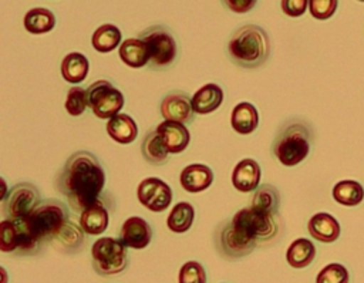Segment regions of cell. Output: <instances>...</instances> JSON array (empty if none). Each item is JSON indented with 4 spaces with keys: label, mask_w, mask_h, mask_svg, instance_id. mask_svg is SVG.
Returning <instances> with one entry per match:
<instances>
[{
    "label": "cell",
    "mask_w": 364,
    "mask_h": 283,
    "mask_svg": "<svg viewBox=\"0 0 364 283\" xmlns=\"http://www.w3.org/2000/svg\"><path fill=\"white\" fill-rule=\"evenodd\" d=\"M88 107L87 102V91L82 87H71L67 94L65 100V110L70 115L78 117L81 115L85 108Z\"/></svg>",
    "instance_id": "obj_33"
},
{
    "label": "cell",
    "mask_w": 364,
    "mask_h": 283,
    "mask_svg": "<svg viewBox=\"0 0 364 283\" xmlns=\"http://www.w3.org/2000/svg\"><path fill=\"white\" fill-rule=\"evenodd\" d=\"M280 206V193L276 186L263 183L259 186L253 195L250 208L263 213L277 215Z\"/></svg>",
    "instance_id": "obj_26"
},
{
    "label": "cell",
    "mask_w": 364,
    "mask_h": 283,
    "mask_svg": "<svg viewBox=\"0 0 364 283\" xmlns=\"http://www.w3.org/2000/svg\"><path fill=\"white\" fill-rule=\"evenodd\" d=\"M121 31L114 24H102L92 34V47L100 53H109L121 43Z\"/></svg>",
    "instance_id": "obj_31"
},
{
    "label": "cell",
    "mask_w": 364,
    "mask_h": 283,
    "mask_svg": "<svg viewBox=\"0 0 364 283\" xmlns=\"http://www.w3.org/2000/svg\"><path fill=\"white\" fill-rule=\"evenodd\" d=\"M41 202L40 191L30 182L14 185L3 199V212L6 219H23L33 212Z\"/></svg>",
    "instance_id": "obj_10"
},
{
    "label": "cell",
    "mask_w": 364,
    "mask_h": 283,
    "mask_svg": "<svg viewBox=\"0 0 364 283\" xmlns=\"http://www.w3.org/2000/svg\"><path fill=\"white\" fill-rule=\"evenodd\" d=\"M260 166L252 158H245L239 161L232 172V183L239 192H253L259 188L260 181Z\"/></svg>",
    "instance_id": "obj_15"
},
{
    "label": "cell",
    "mask_w": 364,
    "mask_h": 283,
    "mask_svg": "<svg viewBox=\"0 0 364 283\" xmlns=\"http://www.w3.org/2000/svg\"><path fill=\"white\" fill-rule=\"evenodd\" d=\"M149 51L148 67L154 71L169 68L176 58V41L165 26H151L138 34Z\"/></svg>",
    "instance_id": "obj_6"
},
{
    "label": "cell",
    "mask_w": 364,
    "mask_h": 283,
    "mask_svg": "<svg viewBox=\"0 0 364 283\" xmlns=\"http://www.w3.org/2000/svg\"><path fill=\"white\" fill-rule=\"evenodd\" d=\"M84 233L85 232L80 225H77L73 219H68L58 235L54 237L53 243H55L65 253H77L82 250L85 243Z\"/></svg>",
    "instance_id": "obj_21"
},
{
    "label": "cell",
    "mask_w": 364,
    "mask_h": 283,
    "mask_svg": "<svg viewBox=\"0 0 364 283\" xmlns=\"http://www.w3.org/2000/svg\"><path fill=\"white\" fill-rule=\"evenodd\" d=\"M105 185V172L98 158L88 151L68 156L57 178V188L74 212H82L98 201Z\"/></svg>",
    "instance_id": "obj_1"
},
{
    "label": "cell",
    "mask_w": 364,
    "mask_h": 283,
    "mask_svg": "<svg viewBox=\"0 0 364 283\" xmlns=\"http://www.w3.org/2000/svg\"><path fill=\"white\" fill-rule=\"evenodd\" d=\"M192 108L196 114L205 115L218 110L223 101V90L213 82L202 85L192 97Z\"/></svg>",
    "instance_id": "obj_18"
},
{
    "label": "cell",
    "mask_w": 364,
    "mask_h": 283,
    "mask_svg": "<svg viewBox=\"0 0 364 283\" xmlns=\"http://www.w3.org/2000/svg\"><path fill=\"white\" fill-rule=\"evenodd\" d=\"M155 131L158 132V135L161 137L162 142L171 154H179L185 151L191 141L188 128L185 127V124L181 122L165 119L161 124H158Z\"/></svg>",
    "instance_id": "obj_14"
},
{
    "label": "cell",
    "mask_w": 364,
    "mask_h": 283,
    "mask_svg": "<svg viewBox=\"0 0 364 283\" xmlns=\"http://www.w3.org/2000/svg\"><path fill=\"white\" fill-rule=\"evenodd\" d=\"M348 270L340 263H330L324 266L316 277V283H348Z\"/></svg>",
    "instance_id": "obj_32"
},
{
    "label": "cell",
    "mask_w": 364,
    "mask_h": 283,
    "mask_svg": "<svg viewBox=\"0 0 364 283\" xmlns=\"http://www.w3.org/2000/svg\"><path fill=\"white\" fill-rule=\"evenodd\" d=\"M136 196L144 208L152 212H164L169 208L173 195L171 186L162 179L145 178L138 185Z\"/></svg>",
    "instance_id": "obj_11"
},
{
    "label": "cell",
    "mask_w": 364,
    "mask_h": 283,
    "mask_svg": "<svg viewBox=\"0 0 364 283\" xmlns=\"http://www.w3.org/2000/svg\"><path fill=\"white\" fill-rule=\"evenodd\" d=\"M192 98L182 91H172L166 94L161 101V114L168 121L181 124H189L195 118L192 108Z\"/></svg>",
    "instance_id": "obj_12"
},
{
    "label": "cell",
    "mask_w": 364,
    "mask_h": 283,
    "mask_svg": "<svg viewBox=\"0 0 364 283\" xmlns=\"http://www.w3.org/2000/svg\"><path fill=\"white\" fill-rule=\"evenodd\" d=\"M87 102L91 111L102 119H111L118 115L124 107L122 92L108 80H98L87 88Z\"/></svg>",
    "instance_id": "obj_8"
},
{
    "label": "cell",
    "mask_w": 364,
    "mask_h": 283,
    "mask_svg": "<svg viewBox=\"0 0 364 283\" xmlns=\"http://www.w3.org/2000/svg\"><path fill=\"white\" fill-rule=\"evenodd\" d=\"M228 55L232 63L243 68H256L270 55V37L256 24L237 28L228 41Z\"/></svg>",
    "instance_id": "obj_2"
},
{
    "label": "cell",
    "mask_w": 364,
    "mask_h": 283,
    "mask_svg": "<svg viewBox=\"0 0 364 283\" xmlns=\"http://www.w3.org/2000/svg\"><path fill=\"white\" fill-rule=\"evenodd\" d=\"M121 60L132 68H141L149 63V51L146 44L136 38H127L119 46Z\"/></svg>",
    "instance_id": "obj_22"
},
{
    "label": "cell",
    "mask_w": 364,
    "mask_h": 283,
    "mask_svg": "<svg viewBox=\"0 0 364 283\" xmlns=\"http://www.w3.org/2000/svg\"><path fill=\"white\" fill-rule=\"evenodd\" d=\"M179 283H206L205 267L195 260H189L182 265L178 276Z\"/></svg>",
    "instance_id": "obj_34"
},
{
    "label": "cell",
    "mask_w": 364,
    "mask_h": 283,
    "mask_svg": "<svg viewBox=\"0 0 364 283\" xmlns=\"http://www.w3.org/2000/svg\"><path fill=\"white\" fill-rule=\"evenodd\" d=\"M338 6L337 0H309L310 14L317 20L330 18Z\"/></svg>",
    "instance_id": "obj_35"
},
{
    "label": "cell",
    "mask_w": 364,
    "mask_h": 283,
    "mask_svg": "<svg viewBox=\"0 0 364 283\" xmlns=\"http://www.w3.org/2000/svg\"><path fill=\"white\" fill-rule=\"evenodd\" d=\"M141 152L146 162L152 165H164L168 161L169 151L162 142L156 131H149L141 144Z\"/></svg>",
    "instance_id": "obj_28"
},
{
    "label": "cell",
    "mask_w": 364,
    "mask_h": 283,
    "mask_svg": "<svg viewBox=\"0 0 364 283\" xmlns=\"http://www.w3.org/2000/svg\"><path fill=\"white\" fill-rule=\"evenodd\" d=\"M195 219V209L189 202H178L166 219L169 230L175 233H183L191 229Z\"/></svg>",
    "instance_id": "obj_30"
},
{
    "label": "cell",
    "mask_w": 364,
    "mask_h": 283,
    "mask_svg": "<svg viewBox=\"0 0 364 283\" xmlns=\"http://www.w3.org/2000/svg\"><path fill=\"white\" fill-rule=\"evenodd\" d=\"M90 63L81 53H70L61 61V75L65 81L77 84L85 80Z\"/></svg>",
    "instance_id": "obj_25"
},
{
    "label": "cell",
    "mask_w": 364,
    "mask_h": 283,
    "mask_svg": "<svg viewBox=\"0 0 364 283\" xmlns=\"http://www.w3.org/2000/svg\"><path fill=\"white\" fill-rule=\"evenodd\" d=\"M223 6L229 7L235 13H246L256 6V1L255 0H230V1H223Z\"/></svg>",
    "instance_id": "obj_37"
},
{
    "label": "cell",
    "mask_w": 364,
    "mask_h": 283,
    "mask_svg": "<svg viewBox=\"0 0 364 283\" xmlns=\"http://www.w3.org/2000/svg\"><path fill=\"white\" fill-rule=\"evenodd\" d=\"M80 226L88 235H101L108 226V210L102 201H97L80 215Z\"/></svg>",
    "instance_id": "obj_19"
},
{
    "label": "cell",
    "mask_w": 364,
    "mask_h": 283,
    "mask_svg": "<svg viewBox=\"0 0 364 283\" xmlns=\"http://www.w3.org/2000/svg\"><path fill=\"white\" fill-rule=\"evenodd\" d=\"M179 182L186 192L198 193L210 186L213 182V172L208 165L191 164L182 169Z\"/></svg>",
    "instance_id": "obj_16"
},
{
    "label": "cell",
    "mask_w": 364,
    "mask_h": 283,
    "mask_svg": "<svg viewBox=\"0 0 364 283\" xmlns=\"http://www.w3.org/2000/svg\"><path fill=\"white\" fill-rule=\"evenodd\" d=\"M68 219L67 205L58 199L50 198L41 201L30 215L20 220L37 242L47 245L53 243Z\"/></svg>",
    "instance_id": "obj_4"
},
{
    "label": "cell",
    "mask_w": 364,
    "mask_h": 283,
    "mask_svg": "<svg viewBox=\"0 0 364 283\" xmlns=\"http://www.w3.org/2000/svg\"><path fill=\"white\" fill-rule=\"evenodd\" d=\"M55 16L48 9L36 7L26 13L24 16V27L31 34H44L54 28Z\"/></svg>",
    "instance_id": "obj_27"
},
{
    "label": "cell",
    "mask_w": 364,
    "mask_h": 283,
    "mask_svg": "<svg viewBox=\"0 0 364 283\" xmlns=\"http://www.w3.org/2000/svg\"><path fill=\"white\" fill-rule=\"evenodd\" d=\"M280 6L284 14L290 17H299L306 11L309 1L307 0H283Z\"/></svg>",
    "instance_id": "obj_36"
},
{
    "label": "cell",
    "mask_w": 364,
    "mask_h": 283,
    "mask_svg": "<svg viewBox=\"0 0 364 283\" xmlns=\"http://www.w3.org/2000/svg\"><path fill=\"white\" fill-rule=\"evenodd\" d=\"M333 198L344 206H357L364 199V188L358 181L344 179L334 185Z\"/></svg>",
    "instance_id": "obj_29"
},
{
    "label": "cell",
    "mask_w": 364,
    "mask_h": 283,
    "mask_svg": "<svg viewBox=\"0 0 364 283\" xmlns=\"http://www.w3.org/2000/svg\"><path fill=\"white\" fill-rule=\"evenodd\" d=\"M108 135L119 144H131L138 135L135 121L127 114H118L107 122Z\"/></svg>",
    "instance_id": "obj_23"
},
{
    "label": "cell",
    "mask_w": 364,
    "mask_h": 283,
    "mask_svg": "<svg viewBox=\"0 0 364 283\" xmlns=\"http://www.w3.org/2000/svg\"><path fill=\"white\" fill-rule=\"evenodd\" d=\"M232 223L257 245L272 242L279 235L282 226V220L277 215L263 213L250 206L236 212L232 218Z\"/></svg>",
    "instance_id": "obj_5"
},
{
    "label": "cell",
    "mask_w": 364,
    "mask_h": 283,
    "mask_svg": "<svg viewBox=\"0 0 364 283\" xmlns=\"http://www.w3.org/2000/svg\"><path fill=\"white\" fill-rule=\"evenodd\" d=\"M91 262L94 270L101 276H114L128 266L127 246L111 236L100 237L91 247Z\"/></svg>",
    "instance_id": "obj_7"
},
{
    "label": "cell",
    "mask_w": 364,
    "mask_h": 283,
    "mask_svg": "<svg viewBox=\"0 0 364 283\" xmlns=\"http://www.w3.org/2000/svg\"><path fill=\"white\" fill-rule=\"evenodd\" d=\"M215 246L225 259H239L255 250L257 243L243 235L230 220H223L215 230Z\"/></svg>",
    "instance_id": "obj_9"
},
{
    "label": "cell",
    "mask_w": 364,
    "mask_h": 283,
    "mask_svg": "<svg viewBox=\"0 0 364 283\" xmlns=\"http://www.w3.org/2000/svg\"><path fill=\"white\" fill-rule=\"evenodd\" d=\"M313 131L301 119H290L283 124L273 141L272 151L280 164L294 166L307 158L311 146Z\"/></svg>",
    "instance_id": "obj_3"
},
{
    "label": "cell",
    "mask_w": 364,
    "mask_h": 283,
    "mask_svg": "<svg viewBox=\"0 0 364 283\" xmlns=\"http://www.w3.org/2000/svg\"><path fill=\"white\" fill-rule=\"evenodd\" d=\"M230 124L232 128L240 135L252 134L259 125L257 110L250 102H239L232 111Z\"/></svg>",
    "instance_id": "obj_20"
},
{
    "label": "cell",
    "mask_w": 364,
    "mask_h": 283,
    "mask_svg": "<svg viewBox=\"0 0 364 283\" xmlns=\"http://www.w3.org/2000/svg\"><path fill=\"white\" fill-rule=\"evenodd\" d=\"M307 229H309V233L316 240L323 242V243L336 242L340 236V223H338V220L327 212H318V213L313 215L309 219Z\"/></svg>",
    "instance_id": "obj_17"
},
{
    "label": "cell",
    "mask_w": 364,
    "mask_h": 283,
    "mask_svg": "<svg viewBox=\"0 0 364 283\" xmlns=\"http://www.w3.org/2000/svg\"><path fill=\"white\" fill-rule=\"evenodd\" d=\"M119 240L127 247L144 249L152 240L151 225L139 216H131L121 226Z\"/></svg>",
    "instance_id": "obj_13"
},
{
    "label": "cell",
    "mask_w": 364,
    "mask_h": 283,
    "mask_svg": "<svg viewBox=\"0 0 364 283\" xmlns=\"http://www.w3.org/2000/svg\"><path fill=\"white\" fill-rule=\"evenodd\" d=\"M316 257V246L306 237H299L290 243L286 252L287 263L294 269L309 266Z\"/></svg>",
    "instance_id": "obj_24"
}]
</instances>
